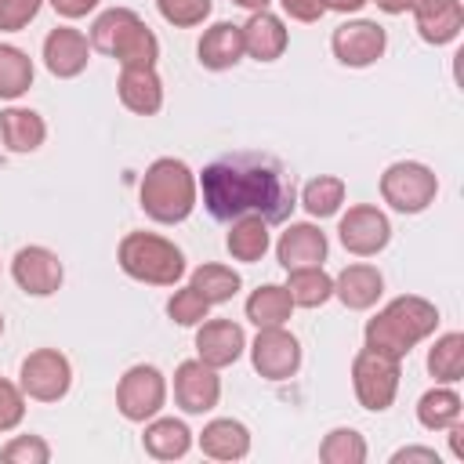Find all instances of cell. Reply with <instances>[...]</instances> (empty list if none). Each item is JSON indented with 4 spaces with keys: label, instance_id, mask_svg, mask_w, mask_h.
Here are the masks:
<instances>
[{
    "label": "cell",
    "instance_id": "cell-35",
    "mask_svg": "<svg viewBox=\"0 0 464 464\" xmlns=\"http://www.w3.org/2000/svg\"><path fill=\"white\" fill-rule=\"evenodd\" d=\"M134 18H138V11H130V7H109V11H102V14L91 22V33H87L91 51L109 54L112 44H116V36H120Z\"/></svg>",
    "mask_w": 464,
    "mask_h": 464
},
{
    "label": "cell",
    "instance_id": "cell-24",
    "mask_svg": "<svg viewBox=\"0 0 464 464\" xmlns=\"http://www.w3.org/2000/svg\"><path fill=\"white\" fill-rule=\"evenodd\" d=\"M47 138V123L36 109L29 105H7L0 112V141L7 152L14 156H25V152H36Z\"/></svg>",
    "mask_w": 464,
    "mask_h": 464
},
{
    "label": "cell",
    "instance_id": "cell-19",
    "mask_svg": "<svg viewBox=\"0 0 464 464\" xmlns=\"http://www.w3.org/2000/svg\"><path fill=\"white\" fill-rule=\"evenodd\" d=\"M384 294V276L377 265L366 261H352L334 276V297L348 308V312H366L381 301Z\"/></svg>",
    "mask_w": 464,
    "mask_h": 464
},
{
    "label": "cell",
    "instance_id": "cell-31",
    "mask_svg": "<svg viewBox=\"0 0 464 464\" xmlns=\"http://www.w3.org/2000/svg\"><path fill=\"white\" fill-rule=\"evenodd\" d=\"M428 373L435 377V384H457L464 377V334L450 330L439 334L428 348Z\"/></svg>",
    "mask_w": 464,
    "mask_h": 464
},
{
    "label": "cell",
    "instance_id": "cell-6",
    "mask_svg": "<svg viewBox=\"0 0 464 464\" xmlns=\"http://www.w3.org/2000/svg\"><path fill=\"white\" fill-rule=\"evenodd\" d=\"M18 388L33 402H58L72 388V362L58 348H36L18 366Z\"/></svg>",
    "mask_w": 464,
    "mask_h": 464
},
{
    "label": "cell",
    "instance_id": "cell-9",
    "mask_svg": "<svg viewBox=\"0 0 464 464\" xmlns=\"http://www.w3.org/2000/svg\"><path fill=\"white\" fill-rule=\"evenodd\" d=\"M337 239L355 257H377L392 243V221L373 203H355L337 221Z\"/></svg>",
    "mask_w": 464,
    "mask_h": 464
},
{
    "label": "cell",
    "instance_id": "cell-8",
    "mask_svg": "<svg viewBox=\"0 0 464 464\" xmlns=\"http://www.w3.org/2000/svg\"><path fill=\"white\" fill-rule=\"evenodd\" d=\"M352 388H355V399L362 410L384 413L399 395V359L362 348L352 359Z\"/></svg>",
    "mask_w": 464,
    "mask_h": 464
},
{
    "label": "cell",
    "instance_id": "cell-38",
    "mask_svg": "<svg viewBox=\"0 0 464 464\" xmlns=\"http://www.w3.org/2000/svg\"><path fill=\"white\" fill-rule=\"evenodd\" d=\"M0 457L7 464H47L51 460V446L40 435H14L11 442L0 446Z\"/></svg>",
    "mask_w": 464,
    "mask_h": 464
},
{
    "label": "cell",
    "instance_id": "cell-39",
    "mask_svg": "<svg viewBox=\"0 0 464 464\" xmlns=\"http://www.w3.org/2000/svg\"><path fill=\"white\" fill-rule=\"evenodd\" d=\"M25 420V392L18 388V381L0 377V435L14 431Z\"/></svg>",
    "mask_w": 464,
    "mask_h": 464
},
{
    "label": "cell",
    "instance_id": "cell-27",
    "mask_svg": "<svg viewBox=\"0 0 464 464\" xmlns=\"http://www.w3.org/2000/svg\"><path fill=\"white\" fill-rule=\"evenodd\" d=\"M243 312H246V319L254 326H286L290 315H294V301H290V290L286 286L261 283L257 290H250Z\"/></svg>",
    "mask_w": 464,
    "mask_h": 464
},
{
    "label": "cell",
    "instance_id": "cell-12",
    "mask_svg": "<svg viewBox=\"0 0 464 464\" xmlns=\"http://www.w3.org/2000/svg\"><path fill=\"white\" fill-rule=\"evenodd\" d=\"M11 279L29 297H51V294H58V286L65 279V268H62V257L51 246L29 243L11 257Z\"/></svg>",
    "mask_w": 464,
    "mask_h": 464
},
{
    "label": "cell",
    "instance_id": "cell-29",
    "mask_svg": "<svg viewBox=\"0 0 464 464\" xmlns=\"http://www.w3.org/2000/svg\"><path fill=\"white\" fill-rule=\"evenodd\" d=\"M294 308H323L334 297V276L323 265H308V268H290L286 283Z\"/></svg>",
    "mask_w": 464,
    "mask_h": 464
},
{
    "label": "cell",
    "instance_id": "cell-32",
    "mask_svg": "<svg viewBox=\"0 0 464 464\" xmlns=\"http://www.w3.org/2000/svg\"><path fill=\"white\" fill-rule=\"evenodd\" d=\"M33 58L14 44H0V102H18L33 87Z\"/></svg>",
    "mask_w": 464,
    "mask_h": 464
},
{
    "label": "cell",
    "instance_id": "cell-17",
    "mask_svg": "<svg viewBox=\"0 0 464 464\" xmlns=\"http://www.w3.org/2000/svg\"><path fill=\"white\" fill-rule=\"evenodd\" d=\"M410 11H413L417 36L431 47L453 44L464 29V4L460 0H417Z\"/></svg>",
    "mask_w": 464,
    "mask_h": 464
},
{
    "label": "cell",
    "instance_id": "cell-41",
    "mask_svg": "<svg viewBox=\"0 0 464 464\" xmlns=\"http://www.w3.org/2000/svg\"><path fill=\"white\" fill-rule=\"evenodd\" d=\"M279 7H283V14H290L294 22H319L323 14H326V7H323V0H279Z\"/></svg>",
    "mask_w": 464,
    "mask_h": 464
},
{
    "label": "cell",
    "instance_id": "cell-34",
    "mask_svg": "<svg viewBox=\"0 0 464 464\" xmlns=\"http://www.w3.org/2000/svg\"><path fill=\"white\" fill-rule=\"evenodd\" d=\"M366 439L355 428H330L319 442V460L323 464H362L366 460Z\"/></svg>",
    "mask_w": 464,
    "mask_h": 464
},
{
    "label": "cell",
    "instance_id": "cell-42",
    "mask_svg": "<svg viewBox=\"0 0 464 464\" xmlns=\"http://www.w3.org/2000/svg\"><path fill=\"white\" fill-rule=\"evenodd\" d=\"M413 464V460H420V464H439V453L431 450V446H402V450H395L392 453V464Z\"/></svg>",
    "mask_w": 464,
    "mask_h": 464
},
{
    "label": "cell",
    "instance_id": "cell-28",
    "mask_svg": "<svg viewBox=\"0 0 464 464\" xmlns=\"http://www.w3.org/2000/svg\"><path fill=\"white\" fill-rule=\"evenodd\" d=\"M188 286L214 308V304H225V301H232L236 294H239V286H243V279H239V272L232 268V265H221V261H207V265H199V268H192V276H188Z\"/></svg>",
    "mask_w": 464,
    "mask_h": 464
},
{
    "label": "cell",
    "instance_id": "cell-11",
    "mask_svg": "<svg viewBox=\"0 0 464 464\" xmlns=\"http://www.w3.org/2000/svg\"><path fill=\"white\" fill-rule=\"evenodd\" d=\"M330 51H334V58H337L341 65H348V69H366V65H373V62L388 51V33H384V25L373 22V18H348V22H341V25L334 29Z\"/></svg>",
    "mask_w": 464,
    "mask_h": 464
},
{
    "label": "cell",
    "instance_id": "cell-25",
    "mask_svg": "<svg viewBox=\"0 0 464 464\" xmlns=\"http://www.w3.org/2000/svg\"><path fill=\"white\" fill-rule=\"evenodd\" d=\"M272 246V232H268V221L257 218V214H243V218H232L228 221V236H225V250L232 261H243V265H254L268 254Z\"/></svg>",
    "mask_w": 464,
    "mask_h": 464
},
{
    "label": "cell",
    "instance_id": "cell-14",
    "mask_svg": "<svg viewBox=\"0 0 464 464\" xmlns=\"http://www.w3.org/2000/svg\"><path fill=\"white\" fill-rule=\"evenodd\" d=\"M330 254V239L315 221H290L279 239H276V261L290 272V268H308V265H323Z\"/></svg>",
    "mask_w": 464,
    "mask_h": 464
},
{
    "label": "cell",
    "instance_id": "cell-20",
    "mask_svg": "<svg viewBox=\"0 0 464 464\" xmlns=\"http://www.w3.org/2000/svg\"><path fill=\"white\" fill-rule=\"evenodd\" d=\"M243 54H246L243 51V29L236 22H214V25H207L203 36H199V44H196V58L210 72H225L232 65H239Z\"/></svg>",
    "mask_w": 464,
    "mask_h": 464
},
{
    "label": "cell",
    "instance_id": "cell-1",
    "mask_svg": "<svg viewBox=\"0 0 464 464\" xmlns=\"http://www.w3.org/2000/svg\"><path fill=\"white\" fill-rule=\"evenodd\" d=\"M196 181H199L207 214L218 221L257 214L272 225V221H286L290 210L297 207L294 174L276 156L228 152V156L207 163Z\"/></svg>",
    "mask_w": 464,
    "mask_h": 464
},
{
    "label": "cell",
    "instance_id": "cell-47",
    "mask_svg": "<svg viewBox=\"0 0 464 464\" xmlns=\"http://www.w3.org/2000/svg\"><path fill=\"white\" fill-rule=\"evenodd\" d=\"M236 7H243V11H265L268 7V0H232Z\"/></svg>",
    "mask_w": 464,
    "mask_h": 464
},
{
    "label": "cell",
    "instance_id": "cell-5",
    "mask_svg": "<svg viewBox=\"0 0 464 464\" xmlns=\"http://www.w3.org/2000/svg\"><path fill=\"white\" fill-rule=\"evenodd\" d=\"M435 196H439V178L428 163L399 160L381 174V199L395 214H420L435 203Z\"/></svg>",
    "mask_w": 464,
    "mask_h": 464
},
{
    "label": "cell",
    "instance_id": "cell-30",
    "mask_svg": "<svg viewBox=\"0 0 464 464\" xmlns=\"http://www.w3.org/2000/svg\"><path fill=\"white\" fill-rule=\"evenodd\" d=\"M460 413H464V402L453 392V384H435L417 399V420L428 431H446L450 424L460 420Z\"/></svg>",
    "mask_w": 464,
    "mask_h": 464
},
{
    "label": "cell",
    "instance_id": "cell-22",
    "mask_svg": "<svg viewBox=\"0 0 464 464\" xmlns=\"http://www.w3.org/2000/svg\"><path fill=\"white\" fill-rule=\"evenodd\" d=\"M141 446L152 460H181L192 450V428L181 417H149L141 431Z\"/></svg>",
    "mask_w": 464,
    "mask_h": 464
},
{
    "label": "cell",
    "instance_id": "cell-21",
    "mask_svg": "<svg viewBox=\"0 0 464 464\" xmlns=\"http://www.w3.org/2000/svg\"><path fill=\"white\" fill-rule=\"evenodd\" d=\"M116 94H120L123 109H130L134 116H156L163 109V80H160L156 65H149V69H120Z\"/></svg>",
    "mask_w": 464,
    "mask_h": 464
},
{
    "label": "cell",
    "instance_id": "cell-10",
    "mask_svg": "<svg viewBox=\"0 0 464 464\" xmlns=\"http://www.w3.org/2000/svg\"><path fill=\"white\" fill-rule=\"evenodd\" d=\"M246 352L265 381H290L301 370V341L286 326H257V337L246 344Z\"/></svg>",
    "mask_w": 464,
    "mask_h": 464
},
{
    "label": "cell",
    "instance_id": "cell-7",
    "mask_svg": "<svg viewBox=\"0 0 464 464\" xmlns=\"http://www.w3.org/2000/svg\"><path fill=\"white\" fill-rule=\"evenodd\" d=\"M167 406V377L160 366L152 362H138L130 366L120 384H116V410L123 413V420L130 424H145L149 417L163 413Z\"/></svg>",
    "mask_w": 464,
    "mask_h": 464
},
{
    "label": "cell",
    "instance_id": "cell-36",
    "mask_svg": "<svg viewBox=\"0 0 464 464\" xmlns=\"http://www.w3.org/2000/svg\"><path fill=\"white\" fill-rule=\"evenodd\" d=\"M210 0H156V11L174 29H196L210 18Z\"/></svg>",
    "mask_w": 464,
    "mask_h": 464
},
{
    "label": "cell",
    "instance_id": "cell-16",
    "mask_svg": "<svg viewBox=\"0 0 464 464\" xmlns=\"http://www.w3.org/2000/svg\"><path fill=\"white\" fill-rule=\"evenodd\" d=\"M243 352H246V334H243L239 323H232V319H210L207 315L196 326V359H203L207 366L225 370Z\"/></svg>",
    "mask_w": 464,
    "mask_h": 464
},
{
    "label": "cell",
    "instance_id": "cell-4",
    "mask_svg": "<svg viewBox=\"0 0 464 464\" xmlns=\"http://www.w3.org/2000/svg\"><path fill=\"white\" fill-rule=\"evenodd\" d=\"M120 268L145 286H178L185 279V254L160 232H127L116 246Z\"/></svg>",
    "mask_w": 464,
    "mask_h": 464
},
{
    "label": "cell",
    "instance_id": "cell-13",
    "mask_svg": "<svg viewBox=\"0 0 464 464\" xmlns=\"http://www.w3.org/2000/svg\"><path fill=\"white\" fill-rule=\"evenodd\" d=\"M221 399V377L214 366H207L203 359H185L174 366V402L181 413L203 417L218 406Z\"/></svg>",
    "mask_w": 464,
    "mask_h": 464
},
{
    "label": "cell",
    "instance_id": "cell-15",
    "mask_svg": "<svg viewBox=\"0 0 464 464\" xmlns=\"http://www.w3.org/2000/svg\"><path fill=\"white\" fill-rule=\"evenodd\" d=\"M40 58H44V65H47L51 76L72 80V76H80V72L87 69V62H91V40H87V33H80V29H72V25H58V29H51V33L44 36Z\"/></svg>",
    "mask_w": 464,
    "mask_h": 464
},
{
    "label": "cell",
    "instance_id": "cell-44",
    "mask_svg": "<svg viewBox=\"0 0 464 464\" xmlns=\"http://www.w3.org/2000/svg\"><path fill=\"white\" fill-rule=\"evenodd\" d=\"M370 0H323V7L326 11H337V14H355V11H362Z\"/></svg>",
    "mask_w": 464,
    "mask_h": 464
},
{
    "label": "cell",
    "instance_id": "cell-3",
    "mask_svg": "<svg viewBox=\"0 0 464 464\" xmlns=\"http://www.w3.org/2000/svg\"><path fill=\"white\" fill-rule=\"evenodd\" d=\"M138 203L156 225H181L199 203L196 170L178 156H160L138 181Z\"/></svg>",
    "mask_w": 464,
    "mask_h": 464
},
{
    "label": "cell",
    "instance_id": "cell-37",
    "mask_svg": "<svg viewBox=\"0 0 464 464\" xmlns=\"http://www.w3.org/2000/svg\"><path fill=\"white\" fill-rule=\"evenodd\" d=\"M167 315H170V323H178V326H199V323L210 315V304H207L192 286H181V290L170 294Z\"/></svg>",
    "mask_w": 464,
    "mask_h": 464
},
{
    "label": "cell",
    "instance_id": "cell-18",
    "mask_svg": "<svg viewBox=\"0 0 464 464\" xmlns=\"http://www.w3.org/2000/svg\"><path fill=\"white\" fill-rule=\"evenodd\" d=\"M243 29V51L254 62H276L290 47V29L276 11H250V18L239 25Z\"/></svg>",
    "mask_w": 464,
    "mask_h": 464
},
{
    "label": "cell",
    "instance_id": "cell-26",
    "mask_svg": "<svg viewBox=\"0 0 464 464\" xmlns=\"http://www.w3.org/2000/svg\"><path fill=\"white\" fill-rule=\"evenodd\" d=\"M109 58H116L120 69H149V65L160 62V40H156V33L141 22V14L116 36Z\"/></svg>",
    "mask_w": 464,
    "mask_h": 464
},
{
    "label": "cell",
    "instance_id": "cell-45",
    "mask_svg": "<svg viewBox=\"0 0 464 464\" xmlns=\"http://www.w3.org/2000/svg\"><path fill=\"white\" fill-rule=\"evenodd\" d=\"M446 431H450V446H453V457H457V460H464V424L457 420V424H450Z\"/></svg>",
    "mask_w": 464,
    "mask_h": 464
},
{
    "label": "cell",
    "instance_id": "cell-2",
    "mask_svg": "<svg viewBox=\"0 0 464 464\" xmlns=\"http://www.w3.org/2000/svg\"><path fill=\"white\" fill-rule=\"evenodd\" d=\"M435 326H439V308L428 297L399 294L373 319H366V330H362L366 344L362 348L402 362L420 341H428L435 334Z\"/></svg>",
    "mask_w": 464,
    "mask_h": 464
},
{
    "label": "cell",
    "instance_id": "cell-23",
    "mask_svg": "<svg viewBox=\"0 0 464 464\" xmlns=\"http://www.w3.org/2000/svg\"><path fill=\"white\" fill-rule=\"evenodd\" d=\"M196 442L210 460H243L250 453V428L236 417H214L203 424Z\"/></svg>",
    "mask_w": 464,
    "mask_h": 464
},
{
    "label": "cell",
    "instance_id": "cell-48",
    "mask_svg": "<svg viewBox=\"0 0 464 464\" xmlns=\"http://www.w3.org/2000/svg\"><path fill=\"white\" fill-rule=\"evenodd\" d=\"M0 337H4V312H0Z\"/></svg>",
    "mask_w": 464,
    "mask_h": 464
},
{
    "label": "cell",
    "instance_id": "cell-40",
    "mask_svg": "<svg viewBox=\"0 0 464 464\" xmlns=\"http://www.w3.org/2000/svg\"><path fill=\"white\" fill-rule=\"evenodd\" d=\"M44 0H0V33H18L40 14Z\"/></svg>",
    "mask_w": 464,
    "mask_h": 464
},
{
    "label": "cell",
    "instance_id": "cell-43",
    "mask_svg": "<svg viewBox=\"0 0 464 464\" xmlns=\"http://www.w3.org/2000/svg\"><path fill=\"white\" fill-rule=\"evenodd\" d=\"M51 7H54V14H62V18H83V14H91L94 7H98V0H47Z\"/></svg>",
    "mask_w": 464,
    "mask_h": 464
},
{
    "label": "cell",
    "instance_id": "cell-33",
    "mask_svg": "<svg viewBox=\"0 0 464 464\" xmlns=\"http://www.w3.org/2000/svg\"><path fill=\"white\" fill-rule=\"evenodd\" d=\"M301 207H304L308 218H315V221L341 214V207H344V181H341L337 174H319V178L304 181V188H301Z\"/></svg>",
    "mask_w": 464,
    "mask_h": 464
},
{
    "label": "cell",
    "instance_id": "cell-46",
    "mask_svg": "<svg viewBox=\"0 0 464 464\" xmlns=\"http://www.w3.org/2000/svg\"><path fill=\"white\" fill-rule=\"evenodd\" d=\"M370 4H377L384 14H406V11H410L417 0H370Z\"/></svg>",
    "mask_w": 464,
    "mask_h": 464
}]
</instances>
